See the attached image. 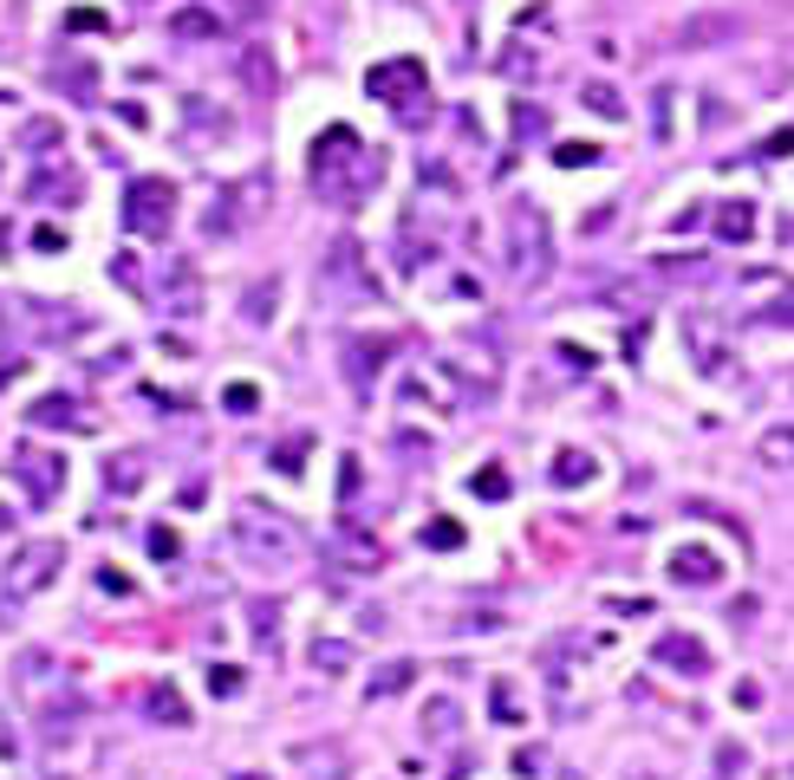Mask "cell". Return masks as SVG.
<instances>
[{"label":"cell","instance_id":"cell-8","mask_svg":"<svg viewBox=\"0 0 794 780\" xmlns=\"http://www.w3.org/2000/svg\"><path fill=\"white\" fill-rule=\"evenodd\" d=\"M651 663L671 670V677H710V644L697 638V631H664V638L651 644Z\"/></svg>","mask_w":794,"mask_h":780},{"label":"cell","instance_id":"cell-5","mask_svg":"<svg viewBox=\"0 0 794 780\" xmlns=\"http://www.w3.org/2000/svg\"><path fill=\"white\" fill-rule=\"evenodd\" d=\"M124 228H131L138 241H163V234L176 228V183H170V176H138V183L124 189Z\"/></svg>","mask_w":794,"mask_h":780},{"label":"cell","instance_id":"cell-32","mask_svg":"<svg viewBox=\"0 0 794 780\" xmlns=\"http://www.w3.org/2000/svg\"><path fill=\"white\" fill-rule=\"evenodd\" d=\"M150 553H156V560H176V534H170V527H150Z\"/></svg>","mask_w":794,"mask_h":780},{"label":"cell","instance_id":"cell-11","mask_svg":"<svg viewBox=\"0 0 794 780\" xmlns=\"http://www.w3.org/2000/svg\"><path fill=\"white\" fill-rule=\"evenodd\" d=\"M26 424H33V429H85V417H78L73 397H59V391H53V397H40V404L26 410Z\"/></svg>","mask_w":794,"mask_h":780},{"label":"cell","instance_id":"cell-40","mask_svg":"<svg viewBox=\"0 0 794 780\" xmlns=\"http://www.w3.org/2000/svg\"><path fill=\"white\" fill-rule=\"evenodd\" d=\"M0 534H7V507H0Z\"/></svg>","mask_w":794,"mask_h":780},{"label":"cell","instance_id":"cell-26","mask_svg":"<svg viewBox=\"0 0 794 780\" xmlns=\"http://www.w3.org/2000/svg\"><path fill=\"white\" fill-rule=\"evenodd\" d=\"M554 163H561V169H592V163H599V150H592V143H561V150H554Z\"/></svg>","mask_w":794,"mask_h":780},{"label":"cell","instance_id":"cell-16","mask_svg":"<svg viewBox=\"0 0 794 780\" xmlns=\"http://www.w3.org/2000/svg\"><path fill=\"white\" fill-rule=\"evenodd\" d=\"M306 663H313V670H326V677H346V670L359 663V650H352V644H339V638H313V644H306Z\"/></svg>","mask_w":794,"mask_h":780},{"label":"cell","instance_id":"cell-7","mask_svg":"<svg viewBox=\"0 0 794 780\" xmlns=\"http://www.w3.org/2000/svg\"><path fill=\"white\" fill-rule=\"evenodd\" d=\"M13 475H20L26 501H40V507H46V501H59V488H66V462H59L53 449H33V442L13 455Z\"/></svg>","mask_w":794,"mask_h":780},{"label":"cell","instance_id":"cell-17","mask_svg":"<svg viewBox=\"0 0 794 780\" xmlns=\"http://www.w3.org/2000/svg\"><path fill=\"white\" fill-rule=\"evenodd\" d=\"M463 728V703L456 696H431L424 703V741H449Z\"/></svg>","mask_w":794,"mask_h":780},{"label":"cell","instance_id":"cell-39","mask_svg":"<svg viewBox=\"0 0 794 780\" xmlns=\"http://www.w3.org/2000/svg\"><path fill=\"white\" fill-rule=\"evenodd\" d=\"M20 371H26V364H20V358H0V391H7V384H13V377H20Z\"/></svg>","mask_w":794,"mask_h":780},{"label":"cell","instance_id":"cell-14","mask_svg":"<svg viewBox=\"0 0 794 780\" xmlns=\"http://www.w3.org/2000/svg\"><path fill=\"white\" fill-rule=\"evenodd\" d=\"M170 33H176V40H221V13H209V7H176V13H170Z\"/></svg>","mask_w":794,"mask_h":780},{"label":"cell","instance_id":"cell-21","mask_svg":"<svg viewBox=\"0 0 794 780\" xmlns=\"http://www.w3.org/2000/svg\"><path fill=\"white\" fill-rule=\"evenodd\" d=\"M579 105H586L592 118H606V124H619V118H626V98H619L612 85H599V78H592V85L579 91Z\"/></svg>","mask_w":794,"mask_h":780},{"label":"cell","instance_id":"cell-23","mask_svg":"<svg viewBox=\"0 0 794 780\" xmlns=\"http://www.w3.org/2000/svg\"><path fill=\"white\" fill-rule=\"evenodd\" d=\"M339 553H346V560H359V567H378V560H384V553H378V540H371V534H352V527L339 534Z\"/></svg>","mask_w":794,"mask_h":780},{"label":"cell","instance_id":"cell-24","mask_svg":"<svg viewBox=\"0 0 794 780\" xmlns=\"http://www.w3.org/2000/svg\"><path fill=\"white\" fill-rule=\"evenodd\" d=\"M411 677H417L411 663H384V670L371 677V696H398V690H411Z\"/></svg>","mask_w":794,"mask_h":780},{"label":"cell","instance_id":"cell-35","mask_svg":"<svg viewBox=\"0 0 794 780\" xmlns=\"http://www.w3.org/2000/svg\"><path fill=\"white\" fill-rule=\"evenodd\" d=\"M98 585H105V592H131V579H124L118 567H98Z\"/></svg>","mask_w":794,"mask_h":780},{"label":"cell","instance_id":"cell-44","mask_svg":"<svg viewBox=\"0 0 794 780\" xmlns=\"http://www.w3.org/2000/svg\"><path fill=\"white\" fill-rule=\"evenodd\" d=\"M456 7H463V0H456Z\"/></svg>","mask_w":794,"mask_h":780},{"label":"cell","instance_id":"cell-27","mask_svg":"<svg viewBox=\"0 0 794 780\" xmlns=\"http://www.w3.org/2000/svg\"><path fill=\"white\" fill-rule=\"evenodd\" d=\"M424 547H436V553L463 547V527H456V520H431V527H424Z\"/></svg>","mask_w":794,"mask_h":780},{"label":"cell","instance_id":"cell-28","mask_svg":"<svg viewBox=\"0 0 794 780\" xmlns=\"http://www.w3.org/2000/svg\"><path fill=\"white\" fill-rule=\"evenodd\" d=\"M221 404H228L235 417H248V410H261V391H254V384H228V391H221Z\"/></svg>","mask_w":794,"mask_h":780},{"label":"cell","instance_id":"cell-1","mask_svg":"<svg viewBox=\"0 0 794 780\" xmlns=\"http://www.w3.org/2000/svg\"><path fill=\"white\" fill-rule=\"evenodd\" d=\"M502 274L514 286H541L554 274V221L527 196L502 215Z\"/></svg>","mask_w":794,"mask_h":780},{"label":"cell","instance_id":"cell-34","mask_svg":"<svg viewBox=\"0 0 794 780\" xmlns=\"http://www.w3.org/2000/svg\"><path fill=\"white\" fill-rule=\"evenodd\" d=\"M541 761H547L541 748H521V755H514V774H541Z\"/></svg>","mask_w":794,"mask_h":780},{"label":"cell","instance_id":"cell-31","mask_svg":"<svg viewBox=\"0 0 794 780\" xmlns=\"http://www.w3.org/2000/svg\"><path fill=\"white\" fill-rule=\"evenodd\" d=\"M66 26H73V33H105V13H91V7H73V13H66Z\"/></svg>","mask_w":794,"mask_h":780},{"label":"cell","instance_id":"cell-41","mask_svg":"<svg viewBox=\"0 0 794 780\" xmlns=\"http://www.w3.org/2000/svg\"><path fill=\"white\" fill-rule=\"evenodd\" d=\"M241 7H268V0H241Z\"/></svg>","mask_w":794,"mask_h":780},{"label":"cell","instance_id":"cell-3","mask_svg":"<svg viewBox=\"0 0 794 780\" xmlns=\"http://www.w3.org/2000/svg\"><path fill=\"white\" fill-rule=\"evenodd\" d=\"M235 553L248 560L254 572H287L300 560V534H293V520H281L274 507H241V520H235Z\"/></svg>","mask_w":794,"mask_h":780},{"label":"cell","instance_id":"cell-25","mask_svg":"<svg viewBox=\"0 0 794 780\" xmlns=\"http://www.w3.org/2000/svg\"><path fill=\"white\" fill-rule=\"evenodd\" d=\"M306 449H313V436H287V442H274V469H281V475H300Z\"/></svg>","mask_w":794,"mask_h":780},{"label":"cell","instance_id":"cell-36","mask_svg":"<svg viewBox=\"0 0 794 780\" xmlns=\"http://www.w3.org/2000/svg\"><path fill=\"white\" fill-rule=\"evenodd\" d=\"M26 143H46V150H53V143H59V124H26Z\"/></svg>","mask_w":794,"mask_h":780},{"label":"cell","instance_id":"cell-30","mask_svg":"<svg viewBox=\"0 0 794 780\" xmlns=\"http://www.w3.org/2000/svg\"><path fill=\"white\" fill-rule=\"evenodd\" d=\"M209 690H216V696H241V670H235V663H216V670H209Z\"/></svg>","mask_w":794,"mask_h":780},{"label":"cell","instance_id":"cell-6","mask_svg":"<svg viewBox=\"0 0 794 780\" xmlns=\"http://www.w3.org/2000/svg\"><path fill=\"white\" fill-rule=\"evenodd\" d=\"M59 567H66V547H59V540H26V547L7 560V572H0V598H7V605H26L33 592L53 585Z\"/></svg>","mask_w":794,"mask_h":780},{"label":"cell","instance_id":"cell-19","mask_svg":"<svg viewBox=\"0 0 794 780\" xmlns=\"http://www.w3.org/2000/svg\"><path fill=\"white\" fill-rule=\"evenodd\" d=\"M717 234L722 241H736V248L755 241V202H722L717 209Z\"/></svg>","mask_w":794,"mask_h":780},{"label":"cell","instance_id":"cell-10","mask_svg":"<svg viewBox=\"0 0 794 780\" xmlns=\"http://www.w3.org/2000/svg\"><path fill=\"white\" fill-rule=\"evenodd\" d=\"M144 715H150V722H163V728H189V703H183V690H176L170 677H156V683H150Z\"/></svg>","mask_w":794,"mask_h":780},{"label":"cell","instance_id":"cell-12","mask_svg":"<svg viewBox=\"0 0 794 780\" xmlns=\"http://www.w3.org/2000/svg\"><path fill=\"white\" fill-rule=\"evenodd\" d=\"M547 475H554V488H586V482L599 475V462H592L586 449H554V469H547Z\"/></svg>","mask_w":794,"mask_h":780},{"label":"cell","instance_id":"cell-13","mask_svg":"<svg viewBox=\"0 0 794 780\" xmlns=\"http://www.w3.org/2000/svg\"><path fill=\"white\" fill-rule=\"evenodd\" d=\"M755 462L762 469H794V424H775L755 436Z\"/></svg>","mask_w":794,"mask_h":780},{"label":"cell","instance_id":"cell-22","mask_svg":"<svg viewBox=\"0 0 794 780\" xmlns=\"http://www.w3.org/2000/svg\"><path fill=\"white\" fill-rule=\"evenodd\" d=\"M489 710H496V722H514V728H521L527 703H521V690H514V683H496V690H489Z\"/></svg>","mask_w":794,"mask_h":780},{"label":"cell","instance_id":"cell-29","mask_svg":"<svg viewBox=\"0 0 794 780\" xmlns=\"http://www.w3.org/2000/svg\"><path fill=\"white\" fill-rule=\"evenodd\" d=\"M378 352H391V339H365V358H378ZM371 371H378V364H359V352H352V384H371Z\"/></svg>","mask_w":794,"mask_h":780},{"label":"cell","instance_id":"cell-33","mask_svg":"<svg viewBox=\"0 0 794 780\" xmlns=\"http://www.w3.org/2000/svg\"><path fill=\"white\" fill-rule=\"evenodd\" d=\"M476 495H482V501H502V495H508V475H496V469H489V475H476Z\"/></svg>","mask_w":794,"mask_h":780},{"label":"cell","instance_id":"cell-43","mask_svg":"<svg viewBox=\"0 0 794 780\" xmlns=\"http://www.w3.org/2000/svg\"><path fill=\"white\" fill-rule=\"evenodd\" d=\"M567 780H579V774H567Z\"/></svg>","mask_w":794,"mask_h":780},{"label":"cell","instance_id":"cell-38","mask_svg":"<svg viewBox=\"0 0 794 780\" xmlns=\"http://www.w3.org/2000/svg\"><path fill=\"white\" fill-rule=\"evenodd\" d=\"M463 625H469V631H502V618H496V612H469Z\"/></svg>","mask_w":794,"mask_h":780},{"label":"cell","instance_id":"cell-2","mask_svg":"<svg viewBox=\"0 0 794 780\" xmlns=\"http://www.w3.org/2000/svg\"><path fill=\"white\" fill-rule=\"evenodd\" d=\"M378 169H384V163H378L346 124L319 131V143H313V183H319V196H333V202H352L359 189H371Z\"/></svg>","mask_w":794,"mask_h":780},{"label":"cell","instance_id":"cell-9","mask_svg":"<svg viewBox=\"0 0 794 780\" xmlns=\"http://www.w3.org/2000/svg\"><path fill=\"white\" fill-rule=\"evenodd\" d=\"M664 572H671L677 585H717L722 579V553L717 547H704V540H684V547H671Z\"/></svg>","mask_w":794,"mask_h":780},{"label":"cell","instance_id":"cell-42","mask_svg":"<svg viewBox=\"0 0 794 780\" xmlns=\"http://www.w3.org/2000/svg\"><path fill=\"white\" fill-rule=\"evenodd\" d=\"M241 780H268V774H241Z\"/></svg>","mask_w":794,"mask_h":780},{"label":"cell","instance_id":"cell-18","mask_svg":"<svg viewBox=\"0 0 794 780\" xmlns=\"http://www.w3.org/2000/svg\"><path fill=\"white\" fill-rule=\"evenodd\" d=\"M274 306H281V281H274V274L241 293V319H248V326H268V319H274Z\"/></svg>","mask_w":794,"mask_h":780},{"label":"cell","instance_id":"cell-20","mask_svg":"<svg viewBox=\"0 0 794 780\" xmlns=\"http://www.w3.org/2000/svg\"><path fill=\"white\" fill-rule=\"evenodd\" d=\"M105 488H111V495H138V488H144V462H138L131 449L111 455V462H105Z\"/></svg>","mask_w":794,"mask_h":780},{"label":"cell","instance_id":"cell-37","mask_svg":"<svg viewBox=\"0 0 794 780\" xmlns=\"http://www.w3.org/2000/svg\"><path fill=\"white\" fill-rule=\"evenodd\" d=\"M339 469H346V475H339V495H352V488H359V455H346Z\"/></svg>","mask_w":794,"mask_h":780},{"label":"cell","instance_id":"cell-4","mask_svg":"<svg viewBox=\"0 0 794 780\" xmlns=\"http://www.w3.org/2000/svg\"><path fill=\"white\" fill-rule=\"evenodd\" d=\"M365 91L378 105H391L398 124H424L431 118V91H424V66L417 59H384V66L365 72Z\"/></svg>","mask_w":794,"mask_h":780},{"label":"cell","instance_id":"cell-15","mask_svg":"<svg viewBox=\"0 0 794 780\" xmlns=\"http://www.w3.org/2000/svg\"><path fill=\"white\" fill-rule=\"evenodd\" d=\"M248 638H254V650H281V605L274 598L248 605Z\"/></svg>","mask_w":794,"mask_h":780}]
</instances>
